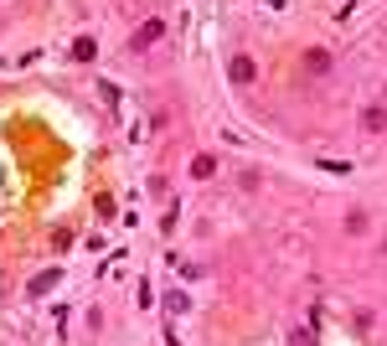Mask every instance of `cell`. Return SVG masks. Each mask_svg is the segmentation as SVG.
I'll use <instances>...</instances> for the list:
<instances>
[{"label": "cell", "mask_w": 387, "mask_h": 346, "mask_svg": "<svg viewBox=\"0 0 387 346\" xmlns=\"http://www.w3.org/2000/svg\"><path fill=\"white\" fill-rule=\"evenodd\" d=\"M361 129H367V135H382V129H387V103H372V109H361Z\"/></svg>", "instance_id": "cell-1"}, {"label": "cell", "mask_w": 387, "mask_h": 346, "mask_svg": "<svg viewBox=\"0 0 387 346\" xmlns=\"http://www.w3.org/2000/svg\"><path fill=\"white\" fill-rule=\"evenodd\" d=\"M160 31H165V26H160V21H145V26L135 31V52H145V47H150V41H160Z\"/></svg>", "instance_id": "cell-2"}, {"label": "cell", "mask_w": 387, "mask_h": 346, "mask_svg": "<svg viewBox=\"0 0 387 346\" xmlns=\"http://www.w3.org/2000/svg\"><path fill=\"white\" fill-rule=\"evenodd\" d=\"M227 73H232V83H253V78H258L253 57H232V68H227Z\"/></svg>", "instance_id": "cell-3"}, {"label": "cell", "mask_w": 387, "mask_h": 346, "mask_svg": "<svg viewBox=\"0 0 387 346\" xmlns=\"http://www.w3.org/2000/svg\"><path fill=\"white\" fill-rule=\"evenodd\" d=\"M305 68H310V73H331V52H326V47L305 52Z\"/></svg>", "instance_id": "cell-4"}, {"label": "cell", "mask_w": 387, "mask_h": 346, "mask_svg": "<svg viewBox=\"0 0 387 346\" xmlns=\"http://www.w3.org/2000/svg\"><path fill=\"white\" fill-rule=\"evenodd\" d=\"M212 171H217V161H212V156H197V161H191V181H207Z\"/></svg>", "instance_id": "cell-5"}, {"label": "cell", "mask_w": 387, "mask_h": 346, "mask_svg": "<svg viewBox=\"0 0 387 346\" xmlns=\"http://www.w3.org/2000/svg\"><path fill=\"white\" fill-rule=\"evenodd\" d=\"M165 310H170V315H186V310H191V300H186L181 290H170V295H165Z\"/></svg>", "instance_id": "cell-6"}, {"label": "cell", "mask_w": 387, "mask_h": 346, "mask_svg": "<svg viewBox=\"0 0 387 346\" xmlns=\"http://www.w3.org/2000/svg\"><path fill=\"white\" fill-rule=\"evenodd\" d=\"M93 52H98L93 36H78V41H73V57H78V62H93Z\"/></svg>", "instance_id": "cell-7"}, {"label": "cell", "mask_w": 387, "mask_h": 346, "mask_svg": "<svg viewBox=\"0 0 387 346\" xmlns=\"http://www.w3.org/2000/svg\"><path fill=\"white\" fill-rule=\"evenodd\" d=\"M57 285V269H47V274H41V279H31V295H47Z\"/></svg>", "instance_id": "cell-8"}, {"label": "cell", "mask_w": 387, "mask_h": 346, "mask_svg": "<svg viewBox=\"0 0 387 346\" xmlns=\"http://www.w3.org/2000/svg\"><path fill=\"white\" fill-rule=\"evenodd\" d=\"M289 346H315V336L310 331H289Z\"/></svg>", "instance_id": "cell-9"}]
</instances>
